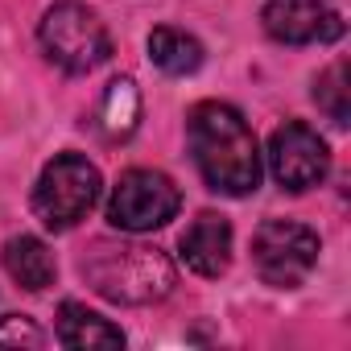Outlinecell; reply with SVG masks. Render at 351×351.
<instances>
[{
    "label": "cell",
    "instance_id": "13",
    "mask_svg": "<svg viewBox=\"0 0 351 351\" xmlns=\"http://www.w3.org/2000/svg\"><path fill=\"white\" fill-rule=\"evenodd\" d=\"M149 62L161 71V75H173V79H186L203 66V42L178 25H157L149 34Z\"/></svg>",
    "mask_w": 351,
    "mask_h": 351
},
{
    "label": "cell",
    "instance_id": "12",
    "mask_svg": "<svg viewBox=\"0 0 351 351\" xmlns=\"http://www.w3.org/2000/svg\"><path fill=\"white\" fill-rule=\"evenodd\" d=\"M58 343L75 347V351H91V347H124V330L116 322H108L104 314L87 310L83 302H62L58 306Z\"/></svg>",
    "mask_w": 351,
    "mask_h": 351
},
{
    "label": "cell",
    "instance_id": "5",
    "mask_svg": "<svg viewBox=\"0 0 351 351\" xmlns=\"http://www.w3.org/2000/svg\"><path fill=\"white\" fill-rule=\"evenodd\" d=\"M322 240L298 219H265L252 236V269L273 289H298L318 269Z\"/></svg>",
    "mask_w": 351,
    "mask_h": 351
},
{
    "label": "cell",
    "instance_id": "3",
    "mask_svg": "<svg viewBox=\"0 0 351 351\" xmlns=\"http://www.w3.org/2000/svg\"><path fill=\"white\" fill-rule=\"evenodd\" d=\"M38 46L62 75H91L112 58V34L83 0H58L42 13Z\"/></svg>",
    "mask_w": 351,
    "mask_h": 351
},
{
    "label": "cell",
    "instance_id": "9",
    "mask_svg": "<svg viewBox=\"0 0 351 351\" xmlns=\"http://www.w3.org/2000/svg\"><path fill=\"white\" fill-rule=\"evenodd\" d=\"M182 261L199 277H223L232 265V223L215 211H203L182 232Z\"/></svg>",
    "mask_w": 351,
    "mask_h": 351
},
{
    "label": "cell",
    "instance_id": "2",
    "mask_svg": "<svg viewBox=\"0 0 351 351\" xmlns=\"http://www.w3.org/2000/svg\"><path fill=\"white\" fill-rule=\"evenodd\" d=\"M83 281L116 306H153L161 298H169L173 281V261L161 248L136 244V240H95L83 248L79 261Z\"/></svg>",
    "mask_w": 351,
    "mask_h": 351
},
{
    "label": "cell",
    "instance_id": "11",
    "mask_svg": "<svg viewBox=\"0 0 351 351\" xmlns=\"http://www.w3.org/2000/svg\"><path fill=\"white\" fill-rule=\"evenodd\" d=\"M5 273H9L21 289L42 293V289L54 285L58 261H54V252H50L38 236H13V240L5 244Z\"/></svg>",
    "mask_w": 351,
    "mask_h": 351
},
{
    "label": "cell",
    "instance_id": "4",
    "mask_svg": "<svg viewBox=\"0 0 351 351\" xmlns=\"http://www.w3.org/2000/svg\"><path fill=\"white\" fill-rule=\"evenodd\" d=\"M104 195V178L99 169L83 157V153H58L54 161H46V169L38 173L34 186V215L46 232H71L79 228L95 203Z\"/></svg>",
    "mask_w": 351,
    "mask_h": 351
},
{
    "label": "cell",
    "instance_id": "6",
    "mask_svg": "<svg viewBox=\"0 0 351 351\" xmlns=\"http://www.w3.org/2000/svg\"><path fill=\"white\" fill-rule=\"evenodd\" d=\"M182 207V191L161 169H124L108 199V223L124 236L157 232Z\"/></svg>",
    "mask_w": 351,
    "mask_h": 351
},
{
    "label": "cell",
    "instance_id": "7",
    "mask_svg": "<svg viewBox=\"0 0 351 351\" xmlns=\"http://www.w3.org/2000/svg\"><path fill=\"white\" fill-rule=\"evenodd\" d=\"M265 157H269L273 182L281 191H289V195H306V191L322 186V178L330 173V149L306 120L277 124L273 136H269Z\"/></svg>",
    "mask_w": 351,
    "mask_h": 351
},
{
    "label": "cell",
    "instance_id": "10",
    "mask_svg": "<svg viewBox=\"0 0 351 351\" xmlns=\"http://www.w3.org/2000/svg\"><path fill=\"white\" fill-rule=\"evenodd\" d=\"M141 124V87L124 75V79H112L91 112V128L99 132V141L108 145H124Z\"/></svg>",
    "mask_w": 351,
    "mask_h": 351
},
{
    "label": "cell",
    "instance_id": "8",
    "mask_svg": "<svg viewBox=\"0 0 351 351\" xmlns=\"http://www.w3.org/2000/svg\"><path fill=\"white\" fill-rule=\"evenodd\" d=\"M261 25L281 46H330L343 38V17L326 0H265Z\"/></svg>",
    "mask_w": 351,
    "mask_h": 351
},
{
    "label": "cell",
    "instance_id": "1",
    "mask_svg": "<svg viewBox=\"0 0 351 351\" xmlns=\"http://www.w3.org/2000/svg\"><path fill=\"white\" fill-rule=\"evenodd\" d=\"M186 141H191V157L203 173V182L215 195L228 199H248L261 186V145L252 124L219 99H203L186 112Z\"/></svg>",
    "mask_w": 351,
    "mask_h": 351
},
{
    "label": "cell",
    "instance_id": "14",
    "mask_svg": "<svg viewBox=\"0 0 351 351\" xmlns=\"http://www.w3.org/2000/svg\"><path fill=\"white\" fill-rule=\"evenodd\" d=\"M314 104L335 120V124H347L351 116V83H347V62H330L318 79H314Z\"/></svg>",
    "mask_w": 351,
    "mask_h": 351
},
{
    "label": "cell",
    "instance_id": "15",
    "mask_svg": "<svg viewBox=\"0 0 351 351\" xmlns=\"http://www.w3.org/2000/svg\"><path fill=\"white\" fill-rule=\"evenodd\" d=\"M46 335L34 318L25 314H9V318H0V347H42Z\"/></svg>",
    "mask_w": 351,
    "mask_h": 351
}]
</instances>
